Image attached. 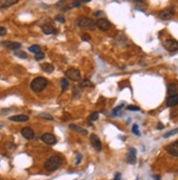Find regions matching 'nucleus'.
Returning a JSON list of instances; mask_svg holds the SVG:
<instances>
[{"label":"nucleus","instance_id":"423d86ee","mask_svg":"<svg viewBox=\"0 0 178 180\" xmlns=\"http://www.w3.org/2000/svg\"><path fill=\"white\" fill-rule=\"evenodd\" d=\"M95 23H96L97 28H100L101 31H104V32L108 31L109 28L112 27V24H110V22L107 21L106 19H100V20H97Z\"/></svg>","mask_w":178,"mask_h":180},{"label":"nucleus","instance_id":"39448f33","mask_svg":"<svg viewBox=\"0 0 178 180\" xmlns=\"http://www.w3.org/2000/svg\"><path fill=\"white\" fill-rule=\"evenodd\" d=\"M41 140L47 145H55L57 143V139L54 134L51 133H44V134L41 136Z\"/></svg>","mask_w":178,"mask_h":180},{"label":"nucleus","instance_id":"c9c22d12","mask_svg":"<svg viewBox=\"0 0 178 180\" xmlns=\"http://www.w3.org/2000/svg\"><path fill=\"white\" fill-rule=\"evenodd\" d=\"M113 180H120V174H119V172H117V174L115 175V178Z\"/></svg>","mask_w":178,"mask_h":180},{"label":"nucleus","instance_id":"a878e982","mask_svg":"<svg viewBox=\"0 0 178 180\" xmlns=\"http://www.w3.org/2000/svg\"><path fill=\"white\" fill-rule=\"evenodd\" d=\"M98 119V112H93V114H91V116L89 117V120L90 121H95V120H97Z\"/></svg>","mask_w":178,"mask_h":180},{"label":"nucleus","instance_id":"9d476101","mask_svg":"<svg viewBox=\"0 0 178 180\" xmlns=\"http://www.w3.org/2000/svg\"><path fill=\"white\" fill-rule=\"evenodd\" d=\"M174 14H175V10L173 9V8H167V9L163 10V11L161 12L160 18L162 20H169Z\"/></svg>","mask_w":178,"mask_h":180},{"label":"nucleus","instance_id":"aec40b11","mask_svg":"<svg viewBox=\"0 0 178 180\" xmlns=\"http://www.w3.org/2000/svg\"><path fill=\"white\" fill-rule=\"evenodd\" d=\"M93 86H94V84L92 83L89 79H83V80H81L80 83H79V87H80V88H83V87H93Z\"/></svg>","mask_w":178,"mask_h":180},{"label":"nucleus","instance_id":"dca6fc26","mask_svg":"<svg viewBox=\"0 0 178 180\" xmlns=\"http://www.w3.org/2000/svg\"><path fill=\"white\" fill-rule=\"evenodd\" d=\"M166 104H167L168 107H174V106L178 105V94L168 96V98L166 100Z\"/></svg>","mask_w":178,"mask_h":180},{"label":"nucleus","instance_id":"4be33fe9","mask_svg":"<svg viewBox=\"0 0 178 180\" xmlns=\"http://www.w3.org/2000/svg\"><path fill=\"white\" fill-rule=\"evenodd\" d=\"M60 85H61V91H62V92H65V91H66L67 88L69 87V81H68V79H67V78L61 79Z\"/></svg>","mask_w":178,"mask_h":180},{"label":"nucleus","instance_id":"5701e85b","mask_svg":"<svg viewBox=\"0 0 178 180\" xmlns=\"http://www.w3.org/2000/svg\"><path fill=\"white\" fill-rule=\"evenodd\" d=\"M29 50L31 51V52H33L34 55H37L39 54V52H42V50H41V47H39L38 45H32L29 47Z\"/></svg>","mask_w":178,"mask_h":180},{"label":"nucleus","instance_id":"f704fd0d","mask_svg":"<svg viewBox=\"0 0 178 180\" xmlns=\"http://www.w3.org/2000/svg\"><path fill=\"white\" fill-rule=\"evenodd\" d=\"M127 109H128V110H136V111L140 110V108L139 107H136V106H128Z\"/></svg>","mask_w":178,"mask_h":180},{"label":"nucleus","instance_id":"f3484780","mask_svg":"<svg viewBox=\"0 0 178 180\" xmlns=\"http://www.w3.org/2000/svg\"><path fill=\"white\" fill-rule=\"evenodd\" d=\"M9 119L11 121H15V122H24L29 120V117L26 115H15V116H11Z\"/></svg>","mask_w":178,"mask_h":180},{"label":"nucleus","instance_id":"a211bd4d","mask_svg":"<svg viewBox=\"0 0 178 180\" xmlns=\"http://www.w3.org/2000/svg\"><path fill=\"white\" fill-rule=\"evenodd\" d=\"M69 128L71 130H73V131H76L77 133H80V134H88V131L85 129H83V128H81V127H79V126H77V124H69Z\"/></svg>","mask_w":178,"mask_h":180},{"label":"nucleus","instance_id":"393cba45","mask_svg":"<svg viewBox=\"0 0 178 180\" xmlns=\"http://www.w3.org/2000/svg\"><path fill=\"white\" fill-rule=\"evenodd\" d=\"M38 117L41 118H45V119H48V120H53V116H50L49 114H46V112H42V114H38Z\"/></svg>","mask_w":178,"mask_h":180},{"label":"nucleus","instance_id":"6ab92c4d","mask_svg":"<svg viewBox=\"0 0 178 180\" xmlns=\"http://www.w3.org/2000/svg\"><path fill=\"white\" fill-rule=\"evenodd\" d=\"M177 90H178V87L175 83L169 84L168 87H167V94H168V96L176 95V94H177Z\"/></svg>","mask_w":178,"mask_h":180},{"label":"nucleus","instance_id":"e433bc0d","mask_svg":"<svg viewBox=\"0 0 178 180\" xmlns=\"http://www.w3.org/2000/svg\"><path fill=\"white\" fill-rule=\"evenodd\" d=\"M103 13L101 11H98V12H95V13H94V16H98V15H102Z\"/></svg>","mask_w":178,"mask_h":180},{"label":"nucleus","instance_id":"20e7f679","mask_svg":"<svg viewBox=\"0 0 178 180\" xmlns=\"http://www.w3.org/2000/svg\"><path fill=\"white\" fill-rule=\"evenodd\" d=\"M67 79H69L71 81H76V82H80L81 81V73L78 69H74V68H70L68 69L66 72H65Z\"/></svg>","mask_w":178,"mask_h":180},{"label":"nucleus","instance_id":"bb28decb","mask_svg":"<svg viewBox=\"0 0 178 180\" xmlns=\"http://www.w3.org/2000/svg\"><path fill=\"white\" fill-rule=\"evenodd\" d=\"M176 133H178V128H177V129H175V130H172V131L168 132V133H165V134H164V138H168V136L176 134Z\"/></svg>","mask_w":178,"mask_h":180},{"label":"nucleus","instance_id":"4468645a","mask_svg":"<svg viewBox=\"0 0 178 180\" xmlns=\"http://www.w3.org/2000/svg\"><path fill=\"white\" fill-rule=\"evenodd\" d=\"M127 162L129 164H136L137 163V152L134 148H130L129 153L127 155Z\"/></svg>","mask_w":178,"mask_h":180},{"label":"nucleus","instance_id":"473e14b6","mask_svg":"<svg viewBox=\"0 0 178 180\" xmlns=\"http://www.w3.org/2000/svg\"><path fill=\"white\" fill-rule=\"evenodd\" d=\"M81 6V2L80 1H76V2H72L70 4V8H76V7H80Z\"/></svg>","mask_w":178,"mask_h":180},{"label":"nucleus","instance_id":"2f4dec72","mask_svg":"<svg viewBox=\"0 0 178 180\" xmlns=\"http://www.w3.org/2000/svg\"><path fill=\"white\" fill-rule=\"evenodd\" d=\"M7 34V28L3 26H0V36H5Z\"/></svg>","mask_w":178,"mask_h":180},{"label":"nucleus","instance_id":"f257e3e1","mask_svg":"<svg viewBox=\"0 0 178 180\" xmlns=\"http://www.w3.org/2000/svg\"><path fill=\"white\" fill-rule=\"evenodd\" d=\"M62 165V157L59 155H54L46 159L44 163V168L47 171H55Z\"/></svg>","mask_w":178,"mask_h":180},{"label":"nucleus","instance_id":"c85d7f7f","mask_svg":"<svg viewBox=\"0 0 178 180\" xmlns=\"http://www.w3.org/2000/svg\"><path fill=\"white\" fill-rule=\"evenodd\" d=\"M132 132H133V134L140 135L139 128H138V126H137V124H133V127H132Z\"/></svg>","mask_w":178,"mask_h":180},{"label":"nucleus","instance_id":"f8f14e48","mask_svg":"<svg viewBox=\"0 0 178 180\" xmlns=\"http://www.w3.org/2000/svg\"><path fill=\"white\" fill-rule=\"evenodd\" d=\"M166 151L168 152L172 156L178 157V141L174 142V143L169 144L168 146L166 147Z\"/></svg>","mask_w":178,"mask_h":180},{"label":"nucleus","instance_id":"b1692460","mask_svg":"<svg viewBox=\"0 0 178 180\" xmlns=\"http://www.w3.org/2000/svg\"><path fill=\"white\" fill-rule=\"evenodd\" d=\"M14 55L17 56V57L22 58V59H26V58H27V55L25 54L24 51H15Z\"/></svg>","mask_w":178,"mask_h":180},{"label":"nucleus","instance_id":"0eeeda50","mask_svg":"<svg viewBox=\"0 0 178 180\" xmlns=\"http://www.w3.org/2000/svg\"><path fill=\"white\" fill-rule=\"evenodd\" d=\"M164 47H165V49H167L168 51H177L178 50V42L177 40H175V39H167V40H165V43H164Z\"/></svg>","mask_w":178,"mask_h":180},{"label":"nucleus","instance_id":"7c9ffc66","mask_svg":"<svg viewBox=\"0 0 178 180\" xmlns=\"http://www.w3.org/2000/svg\"><path fill=\"white\" fill-rule=\"evenodd\" d=\"M81 38H82V40H85V42H89L91 39V37L89 36V34H82V36H81Z\"/></svg>","mask_w":178,"mask_h":180},{"label":"nucleus","instance_id":"1a4fd4ad","mask_svg":"<svg viewBox=\"0 0 178 180\" xmlns=\"http://www.w3.org/2000/svg\"><path fill=\"white\" fill-rule=\"evenodd\" d=\"M21 134L23 135L26 140H32V139H34V136H35V132H34V130L32 129V128H30V127H25V128H23V129L21 130Z\"/></svg>","mask_w":178,"mask_h":180},{"label":"nucleus","instance_id":"9b49d317","mask_svg":"<svg viewBox=\"0 0 178 180\" xmlns=\"http://www.w3.org/2000/svg\"><path fill=\"white\" fill-rule=\"evenodd\" d=\"M91 144H92V146H93L96 151L102 150V142H101V140L98 139L97 135H95V134L91 135Z\"/></svg>","mask_w":178,"mask_h":180},{"label":"nucleus","instance_id":"4c0bfd02","mask_svg":"<svg viewBox=\"0 0 178 180\" xmlns=\"http://www.w3.org/2000/svg\"><path fill=\"white\" fill-rule=\"evenodd\" d=\"M157 128H158V129H163V128H164V126H163V124H162V123H160V124H158V127H157Z\"/></svg>","mask_w":178,"mask_h":180},{"label":"nucleus","instance_id":"412c9836","mask_svg":"<svg viewBox=\"0 0 178 180\" xmlns=\"http://www.w3.org/2000/svg\"><path fill=\"white\" fill-rule=\"evenodd\" d=\"M41 68L44 72H47V73H51L54 71V66L50 64V63H43L41 64Z\"/></svg>","mask_w":178,"mask_h":180},{"label":"nucleus","instance_id":"f03ea898","mask_svg":"<svg viewBox=\"0 0 178 180\" xmlns=\"http://www.w3.org/2000/svg\"><path fill=\"white\" fill-rule=\"evenodd\" d=\"M47 85H48L47 79H45L44 76H37V78H35L33 81L31 82L30 87L34 93H41L47 87Z\"/></svg>","mask_w":178,"mask_h":180},{"label":"nucleus","instance_id":"c756f323","mask_svg":"<svg viewBox=\"0 0 178 180\" xmlns=\"http://www.w3.org/2000/svg\"><path fill=\"white\" fill-rule=\"evenodd\" d=\"M55 20H56L57 22H59V23H65V22H66V20H65V18L62 16V15H57Z\"/></svg>","mask_w":178,"mask_h":180},{"label":"nucleus","instance_id":"72a5a7b5","mask_svg":"<svg viewBox=\"0 0 178 180\" xmlns=\"http://www.w3.org/2000/svg\"><path fill=\"white\" fill-rule=\"evenodd\" d=\"M121 108H124V104H121L120 106H118V107L115 108V109H114V115H117V112H118V111H120Z\"/></svg>","mask_w":178,"mask_h":180},{"label":"nucleus","instance_id":"7ed1b4c3","mask_svg":"<svg viewBox=\"0 0 178 180\" xmlns=\"http://www.w3.org/2000/svg\"><path fill=\"white\" fill-rule=\"evenodd\" d=\"M76 23L80 28H83V30L92 31L96 28V23H95L92 19L86 18V16H80V18L77 20Z\"/></svg>","mask_w":178,"mask_h":180},{"label":"nucleus","instance_id":"ddd939ff","mask_svg":"<svg viewBox=\"0 0 178 180\" xmlns=\"http://www.w3.org/2000/svg\"><path fill=\"white\" fill-rule=\"evenodd\" d=\"M42 31H43V33L46 34V35H50V34L57 33V30H56L51 24H47V23L42 25Z\"/></svg>","mask_w":178,"mask_h":180},{"label":"nucleus","instance_id":"58836bf2","mask_svg":"<svg viewBox=\"0 0 178 180\" xmlns=\"http://www.w3.org/2000/svg\"><path fill=\"white\" fill-rule=\"evenodd\" d=\"M154 178H155V180H160V176H155Z\"/></svg>","mask_w":178,"mask_h":180},{"label":"nucleus","instance_id":"cd10ccee","mask_svg":"<svg viewBox=\"0 0 178 180\" xmlns=\"http://www.w3.org/2000/svg\"><path fill=\"white\" fill-rule=\"evenodd\" d=\"M45 58V55L43 54V52H39V54L35 55V60H37V61H39V60H43Z\"/></svg>","mask_w":178,"mask_h":180},{"label":"nucleus","instance_id":"2eb2a0df","mask_svg":"<svg viewBox=\"0 0 178 180\" xmlns=\"http://www.w3.org/2000/svg\"><path fill=\"white\" fill-rule=\"evenodd\" d=\"M18 0H0V9H6L9 7L18 3Z\"/></svg>","mask_w":178,"mask_h":180},{"label":"nucleus","instance_id":"6e6552de","mask_svg":"<svg viewBox=\"0 0 178 180\" xmlns=\"http://www.w3.org/2000/svg\"><path fill=\"white\" fill-rule=\"evenodd\" d=\"M1 45L3 47L8 48V49H11V50H18L21 48V44L18 42H8V40H5V42H1Z\"/></svg>","mask_w":178,"mask_h":180}]
</instances>
